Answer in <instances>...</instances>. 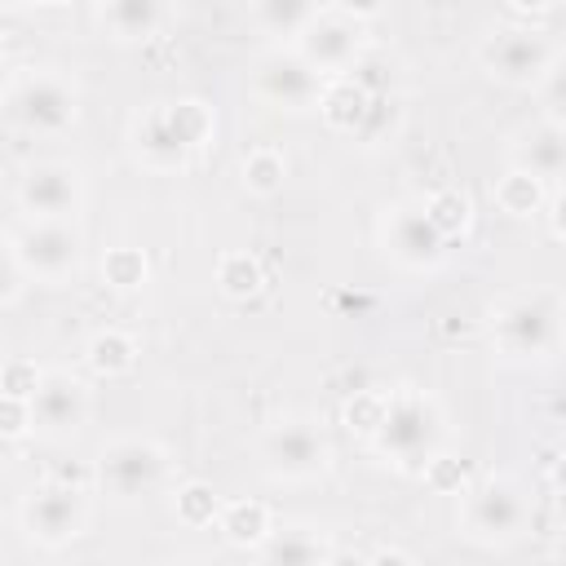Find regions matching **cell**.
<instances>
[{
    "label": "cell",
    "instance_id": "obj_1",
    "mask_svg": "<svg viewBox=\"0 0 566 566\" xmlns=\"http://www.w3.org/2000/svg\"><path fill=\"white\" fill-rule=\"evenodd\" d=\"M438 442H442V411L424 389L402 385L385 394L380 420L371 429L376 455H385L402 473H424L438 460Z\"/></svg>",
    "mask_w": 566,
    "mask_h": 566
},
{
    "label": "cell",
    "instance_id": "obj_2",
    "mask_svg": "<svg viewBox=\"0 0 566 566\" xmlns=\"http://www.w3.org/2000/svg\"><path fill=\"white\" fill-rule=\"evenodd\" d=\"M212 133H217L212 106L199 102V97H181V102H150L133 119L128 142H133V150L146 168L168 172V168H186L190 155L203 142H212Z\"/></svg>",
    "mask_w": 566,
    "mask_h": 566
},
{
    "label": "cell",
    "instance_id": "obj_3",
    "mask_svg": "<svg viewBox=\"0 0 566 566\" xmlns=\"http://www.w3.org/2000/svg\"><path fill=\"white\" fill-rule=\"evenodd\" d=\"M4 111L13 128L35 133V137H57L80 119V88L62 71H22L13 75L4 93Z\"/></svg>",
    "mask_w": 566,
    "mask_h": 566
},
{
    "label": "cell",
    "instance_id": "obj_4",
    "mask_svg": "<svg viewBox=\"0 0 566 566\" xmlns=\"http://www.w3.org/2000/svg\"><path fill=\"white\" fill-rule=\"evenodd\" d=\"M93 478L119 504L146 500L168 482V451L155 438H111L97 451Z\"/></svg>",
    "mask_w": 566,
    "mask_h": 566
},
{
    "label": "cell",
    "instance_id": "obj_5",
    "mask_svg": "<svg viewBox=\"0 0 566 566\" xmlns=\"http://www.w3.org/2000/svg\"><path fill=\"white\" fill-rule=\"evenodd\" d=\"M256 460H261L265 478H274V482H314L332 464V442L323 438V429L314 420L292 416V420H274L261 433Z\"/></svg>",
    "mask_w": 566,
    "mask_h": 566
},
{
    "label": "cell",
    "instance_id": "obj_6",
    "mask_svg": "<svg viewBox=\"0 0 566 566\" xmlns=\"http://www.w3.org/2000/svg\"><path fill=\"white\" fill-rule=\"evenodd\" d=\"M531 522V500L513 478H486L464 491L460 531L473 544H513Z\"/></svg>",
    "mask_w": 566,
    "mask_h": 566
},
{
    "label": "cell",
    "instance_id": "obj_7",
    "mask_svg": "<svg viewBox=\"0 0 566 566\" xmlns=\"http://www.w3.org/2000/svg\"><path fill=\"white\" fill-rule=\"evenodd\" d=\"M4 243L27 265L31 283H49V287L75 279L80 261H84V239L71 221H27V226L9 230Z\"/></svg>",
    "mask_w": 566,
    "mask_h": 566
},
{
    "label": "cell",
    "instance_id": "obj_8",
    "mask_svg": "<svg viewBox=\"0 0 566 566\" xmlns=\"http://www.w3.org/2000/svg\"><path fill=\"white\" fill-rule=\"evenodd\" d=\"M22 526L35 544L44 548H62L71 539L84 535L88 526V486L75 478H53L44 486H35L22 504Z\"/></svg>",
    "mask_w": 566,
    "mask_h": 566
},
{
    "label": "cell",
    "instance_id": "obj_9",
    "mask_svg": "<svg viewBox=\"0 0 566 566\" xmlns=\"http://www.w3.org/2000/svg\"><path fill=\"white\" fill-rule=\"evenodd\" d=\"M491 327L509 358H548L562 340V314L553 296H513L495 310Z\"/></svg>",
    "mask_w": 566,
    "mask_h": 566
},
{
    "label": "cell",
    "instance_id": "obj_10",
    "mask_svg": "<svg viewBox=\"0 0 566 566\" xmlns=\"http://www.w3.org/2000/svg\"><path fill=\"white\" fill-rule=\"evenodd\" d=\"M327 75L314 71L296 49H270L256 57L252 66V88L261 102L279 106V111H310L323 102V84Z\"/></svg>",
    "mask_w": 566,
    "mask_h": 566
},
{
    "label": "cell",
    "instance_id": "obj_11",
    "mask_svg": "<svg viewBox=\"0 0 566 566\" xmlns=\"http://www.w3.org/2000/svg\"><path fill=\"white\" fill-rule=\"evenodd\" d=\"M380 243L402 270H438L447 261V234L433 226L424 203H394L380 217Z\"/></svg>",
    "mask_w": 566,
    "mask_h": 566
},
{
    "label": "cell",
    "instance_id": "obj_12",
    "mask_svg": "<svg viewBox=\"0 0 566 566\" xmlns=\"http://www.w3.org/2000/svg\"><path fill=\"white\" fill-rule=\"evenodd\" d=\"M557 53L548 49V40L531 27H509V31H495L486 44H482V66L491 80L500 84H513V88H526V84H539L548 62Z\"/></svg>",
    "mask_w": 566,
    "mask_h": 566
},
{
    "label": "cell",
    "instance_id": "obj_13",
    "mask_svg": "<svg viewBox=\"0 0 566 566\" xmlns=\"http://www.w3.org/2000/svg\"><path fill=\"white\" fill-rule=\"evenodd\" d=\"M84 203V181L71 164H31L18 181V208L27 221H71Z\"/></svg>",
    "mask_w": 566,
    "mask_h": 566
},
{
    "label": "cell",
    "instance_id": "obj_14",
    "mask_svg": "<svg viewBox=\"0 0 566 566\" xmlns=\"http://www.w3.org/2000/svg\"><path fill=\"white\" fill-rule=\"evenodd\" d=\"M314 71H323V75H345L354 62H358V49H363V27H358V18H349V13H340V9H332V13H314V22L296 35V44H292Z\"/></svg>",
    "mask_w": 566,
    "mask_h": 566
},
{
    "label": "cell",
    "instance_id": "obj_15",
    "mask_svg": "<svg viewBox=\"0 0 566 566\" xmlns=\"http://www.w3.org/2000/svg\"><path fill=\"white\" fill-rule=\"evenodd\" d=\"M31 411H35V433L44 438H75L88 420V389L80 376L53 367L40 376L35 394H31Z\"/></svg>",
    "mask_w": 566,
    "mask_h": 566
},
{
    "label": "cell",
    "instance_id": "obj_16",
    "mask_svg": "<svg viewBox=\"0 0 566 566\" xmlns=\"http://www.w3.org/2000/svg\"><path fill=\"white\" fill-rule=\"evenodd\" d=\"M380 106H385V97L371 93L367 84L349 80V75H340L336 84H327L323 88V102H318L323 119L332 128H345V133H367V124L380 115Z\"/></svg>",
    "mask_w": 566,
    "mask_h": 566
},
{
    "label": "cell",
    "instance_id": "obj_17",
    "mask_svg": "<svg viewBox=\"0 0 566 566\" xmlns=\"http://www.w3.org/2000/svg\"><path fill=\"white\" fill-rule=\"evenodd\" d=\"M513 168L535 172L539 181L566 172V128L562 124H535L513 142Z\"/></svg>",
    "mask_w": 566,
    "mask_h": 566
},
{
    "label": "cell",
    "instance_id": "obj_18",
    "mask_svg": "<svg viewBox=\"0 0 566 566\" xmlns=\"http://www.w3.org/2000/svg\"><path fill=\"white\" fill-rule=\"evenodd\" d=\"M256 557L270 566H318V562H336V548L314 526H283V531H270Z\"/></svg>",
    "mask_w": 566,
    "mask_h": 566
},
{
    "label": "cell",
    "instance_id": "obj_19",
    "mask_svg": "<svg viewBox=\"0 0 566 566\" xmlns=\"http://www.w3.org/2000/svg\"><path fill=\"white\" fill-rule=\"evenodd\" d=\"M164 13H168L164 0H102V27L119 44L150 40L164 27Z\"/></svg>",
    "mask_w": 566,
    "mask_h": 566
},
{
    "label": "cell",
    "instance_id": "obj_20",
    "mask_svg": "<svg viewBox=\"0 0 566 566\" xmlns=\"http://www.w3.org/2000/svg\"><path fill=\"white\" fill-rule=\"evenodd\" d=\"M217 531H221L234 548H252V553H256V548L270 539L274 522H270V509H265L261 500H230V504H221Z\"/></svg>",
    "mask_w": 566,
    "mask_h": 566
},
{
    "label": "cell",
    "instance_id": "obj_21",
    "mask_svg": "<svg viewBox=\"0 0 566 566\" xmlns=\"http://www.w3.org/2000/svg\"><path fill=\"white\" fill-rule=\"evenodd\" d=\"M84 358H88V367L97 371V376H128L133 367H137V340L128 336V332H119V327H106V332H97L93 340H88V349H84Z\"/></svg>",
    "mask_w": 566,
    "mask_h": 566
},
{
    "label": "cell",
    "instance_id": "obj_22",
    "mask_svg": "<svg viewBox=\"0 0 566 566\" xmlns=\"http://www.w3.org/2000/svg\"><path fill=\"white\" fill-rule=\"evenodd\" d=\"M318 13V0H256V22L265 35L296 40Z\"/></svg>",
    "mask_w": 566,
    "mask_h": 566
},
{
    "label": "cell",
    "instance_id": "obj_23",
    "mask_svg": "<svg viewBox=\"0 0 566 566\" xmlns=\"http://www.w3.org/2000/svg\"><path fill=\"white\" fill-rule=\"evenodd\" d=\"M495 203L509 212V217H535L544 208V181L526 168H509L500 181H495Z\"/></svg>",
    "mask_w": 566,
    "mask_h": 566
},
{
    "label": "cell",
    "instance_id": "obj_24",
    "mask_svg": "<svg viewBox=\"0 0 566 566\" xmlns=\"http://www.w3.org/2000/svg\"><path fill=\"white\" fill-rule=\"evenodd\" d=\"M239 177H243V190H248V195H261V199H270V195H279V190H283L287 164H283V155H279V150H270V146H256V150H248V155H243V164H239Z\"/></svg>",
    "mask_w": 566,
    "mask_h": 566
},
{
    "label": "cell",
    "instance_id": "obj_25",
    "mask_svg": "<svg viewBox=\"0 0 566 566\" xmlns=\"http://www.w3.org/2000/svg\"><path fill=\"white\" fill-rule=\"evenodd\" d=\"M261 283H265V274H261L256 256H248V252H221V261H217V287L226 296H239V301L243 296H256Z\"/></svg>",
    "mask_w": 566,
    "mask_h": 566
},
{
    "label": "cell",
    "instance_id": "obj_26",
    "mask_svg": "<svg viewBox=\"0 0 566 566\" xmlns=\"http://www.w3.org/2000/svg\"><path fill=\"white\" fill-rule=\"evenodd\" d=\"M424 212L433 217V226H438L447 239H460V234L469 230V217H473V208H469V199H464L460 190H433V195L424 199Z\"/></svg>",
    "mask_w": 566,
    "mask_h": 566
},
{
    "label": "cell",
    "instance_id": "obj_27",
    "mask_svg": "<svg viewBox=\"0 0 566 566\" xmlns=\"http://www.w3.org/2000/svg\"><path fill=\"white\" fill-rule=\"evenodd\" d=\"M146 274H150V265H146V256H142L137 248H111V252L102 256V279H106L111 287H119V292L142 287Z\"/></svg>",
    "mask_w": 566,
    "mask_h": 566
},
{
    "label": "cell",
    "instance_id": "obj_28",
    "mask_svg": "<svg viewBox=\"0 0 566 566\" xmlns=\"http://www.w3.org/2000/svg\"><path fill=\"white\" fill-rule=\"evenodd\" d=\"M177 517L190 522V526H208V522H217V517H221V500H217V491L203 486V482H186V486L177 491Z\"/></svg>",
    "mask_w": 566,
    "mask_h": 566
},
{
    "label": "cell",
    "instance_id": "obj_29",
    "mask_svg": "<svg viewBox=\"0 0 566 566\" xmlns=\"http://www.w3.org/2000/svg\"><path fill=\"white\" fill-rule=\"evenodd\" d=\"M539 102H544L548 119L566 128V53H557V57L548 62V71H544V80H539Z\"/></svg>",
    "mask_w": 566,
    "mask_h": 566
},
{
    "label": "cell",
    "instance_id": "obj_30",
    "mask_svg": "<svg viewBox=\"0 0 566 566\" xmlns=\"http://www.w3.org/2000/svg\"><path fill=\"white\" fill-rule=\"evenodd\" d=\"M0 433H4L9 442H18V438L35 433L31 398H22V394H0Z\"/></svg>",
    "mask_w": 566,
    "mask_h": 566
},
{
    "label": "cell",
    "instance_id": "obj_31",
    "mask_svg": "<svg viewBox=\"0 0 566 566\" xmlns=\"http://www.w3.org/2000/svg\"><path fill=\"white\" fill-rule=\"evenodd\" d=\"M40 376H44V371H35V363L13 358V363L4 367V394H22V398H31L35 385H40Z\"/></svg>",
    "mask_w": 566,
    "mask_h": 566
},
{
    "label": "cell",
    "instance_id": "obj_32",
    "mask_svg": "<svg viewBox=\"0 0 566 566\" xmlns=\"http://www.w3.org/2000/svg\"><path fill=\"white\" fill-rule=\"evenodd\" d=\"M336 9L349 13V18H358V22H367V18H376L385 9V0H336Z\"/></svg>",
    "mask_w": 566,
    "mask_h": 566
},
{
    "label": "cell",
    "instance_id": "obj_33",
    "mask_svg": "<svg viewBox=\"0 0 566 566\" xmlns=\"http://www.w3.org/2000/svg\"><path fill=\"white\" fill-rule=\"evenodd\" d=\"M548 221H553V234H557V239H566V190L548 203Z\"/></svg>",
    "mask_w": 566,
    "mask_h": 566
},
{
    "label": "cell",
    "instance_id": "obj_34",
    "mask_svg": "<svg viewBox=\"0 0 566 566\" xmlns=\"http://www.w3.org/2000/svg\"><path fill=\"white\" fill-rule=\"evenodd\" d=\"M553 478H557V491H562V504H566V455L557 460V473Z\"/></svg>",
    "mask_w": 566,
    "mask_h": 566
},
{
    "label": "cell",
    "instance_id": "obj_35",
    "mask_svg": "<svg viewBox=\"0 0 566 566\" xmlns=\"http://www.w3.org/2000/svg\"><path fill=\"white\" fill-rule=\"evenodd\" d=\"M513 4H517V9H548L553 0H513Z\"/></svg>",
    "mask_w": 566,
    "mask_h": 566
},
{
    "label": "cell",
    "instance_id": "obj_36",
    "mask_svg": "<svg viewBox=\"0 0 566 566\" xmlns=\"http://www.w3.org/2000/svg\"><path fill=\"white\" fill-rule=\"evenodd\" d=\"M553 557H562V562H566V539H562V544L553 548Z\"/></svg>",
    "mask_w": 566,
    "mask_h": 566
},
{
    "label": "cell",
    "instance_id": "obj_37",
    "mask_svg": "<svg viewBox=\"0 0 566 566\" xmlns=\"http://www.w3.org/2000/svg\"><path fill=\"white\" fill-rule=\"evenodd\" d=\"M40 4H71V0H40Z\"/></svg>",
    "mask_w": 566,
    "mask_h": 566
},
{
    "label": "cell",
    "instance_id": "obj_38",
    "mask_svg": "<svg viewBox=\"0 0 566 566\" xmlns=\"http://www.w3.org/2000/svg\"><path fill=\"white\" fill-rule=\"evenodd\" d=\"M9 4H31V0H9Z\"/></svg>",
    "mask_w": 566,
    "mask_h": 566
}]
</instances>
